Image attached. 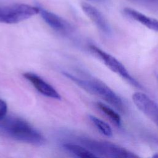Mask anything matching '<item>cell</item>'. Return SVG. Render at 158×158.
Here are the masks:
<instances>
[{"instance_id": "cell-1", "label": "cell", "mask_w": 158, "mask_h": 158, "mask_svg": "<svg viewBox=\"0 0 158 158\" xmlns=\"http://www.w3.org/2000/svg\"><path fill=\"white\" fill-rule=\"evenodd\" d=\"M0 133L13 139L36 146L45 144L43 135L25 120L14 116L5 117L0 121Z\"/></svg>"}, {"instance_id": "cell-2", "label": "cell", "mask_w": 158, "mask_h": 158, "mask_svg": "<svg viewBox=\"0 0 158 158\" xmlns=\"http://www.w3.org/2000/svg\"><path fill=\"white\" fill-rule=\"evenodd\" d=\"M63 73L80 87L101 98L116 110L120 112L125 111V104L121 98L102 81L93 78L78 77L68 72H63Z\"/></svg>"}, {"instance_id": "cell-3", "label": "cell", "mask_w": 158, "mask_h": 158, "mask_svg": "<svg viewBox=\"0 0 158 158\" xmlns=\"http://www.w3.org/2000/svg\"><path fill=\"white\" fill-rule=\"evenodd\" d=\"M80 144L87 148L96 156L110 158H132L138 156L133 152L115 144L103 141H98L87 137H78Z\"/></svg>"}, {"instance_id": "cell-4", "label": "cell", "mask_w": 158, "mask_h": 158, "mask_svg": "<svg viewBox=\"0 0 158 158\" xmlns=\"http://www.w3.org/2000/svg\"><path fill=\"white\" fill-rule=\"evenodd\" d=\"M38 6H33L23 3L0 6V23H17L39 14Z\"/></svg>"}, {"instance_id": "cell-5", "label": "cell", "mask_w": 158, "mask_h": 158, "mask_svg": "<svg viewBox=\"0 0 158 158\" xmlns=\"http://www.w3.org/2000/svg\"><path fill=\"white\" fill-rule=\"evenodd\" d=\"M89 49L113 72L119 75L131 86L139 89L143 88V86L131 75L125 67L115 57L94 45H91Z\"/></svg>"}, {"instance_id": "cell-6", "label": "cell", "mask_w": 158, "mask_h": 158, "mask_svg": "<svg viewBox=\"0 0 158 158\" xmlns=\"http://www.w3.org/2000/svg\"><path fill=\"white\" fill-rule=\"evenodd\" d=\"M132 100L136 107L158 127V104L142 92H135Z\"/></svg>"}, {"instance_id": "cell-7", "label": "cell", "mask_w": 158, "mask_h": 158, "mask_svg": "<svg viewBox=\"0 0 158 158\" xmlns=\"http://www.w3.org/2000/svg\"><path fill=\"white\" fill-rule=\"evenodd\" d=\"M40 12L44 21L53 30L62 34H70L74 31L73 27L62 17L38 6Z\"/></svg>"}, {"instance_id": "cell-8", "label": "cell", "mask_w": 158, "mask_h": 158, "mask_svg": "<svg viewBox=\"0 0 158 158\" xmlns=\"http://www.w3.org/2000/svg\"><path fill=\"white\" fill-rule=\"evenodd\" d=\"M23 75L41 94L55 99H61V96L55 88L37 74L32 72H26Z\"/></svg>"}, {"instance_id": "cell-9", "label": "cell", "mask_w": 158, "mask_h": 158, "mask_svg": "<svg viewBox=\"0 0 158 158\" xmlns=\"http://www.w3.org/2000/svg\"><path fill=\"white\" fill-rule=\"evenodd\" d=\"M81 7L84 13L100 31L106 35H110L111 28L110 25L103 14L98 9L86 2L81 3Z\"/></svg>"}, {"instance_id": "cell-10", "label": "cell", "mask_w": 158, "mask_h": 158, "mask_svg": "<svg viewBox=\"0 0 158 158\" xmlns=\"http://www.w3.org/2000/svg\"><path fill=\"white\" fill-rule=\"evenodd\" d=\"M123 12L127 17L140 23L152 30L158 32V20L148 17L135 9L128 7L124 8Z\"/></svg>"}, {"instance_id": "cell-11", "label": "cell", "mask_w": 158, "mask_h": 158, "mask_svg": "<svg viewBox=\"0 0 158 158\" xmlns=\"http://www.w3.org/2000/svg\"><path fill=\"white\" fill-rule=\"evenodd\" d=\"M62 147L66 151L76 157L81 158L97 157L95 154L80 144H77L71 143H65L62 144Z\"/></svg>"}, {"instance_id": "cell-12", "label": "cell", "mask_w": 158, "mask_h": 158, "mask_svg": "<svg viewBox=\"0 0 158 158\" xmlns=\"http://www.w3.org/2000/svg\"><path fill=\"white\" fill-rule=\"evenodd\" d=\"M97 107L102 111L115 125L120 127L122 125V120L120 115L110 106L98 102H97Z\"/></svg>"}, {"instance_id": "cell-13", "label": "cell", "mask_w": 158, "mask_h": 158, "mask_svg": "<svg viewBox=\"0 0 158 158\" xmlns=\"http://www.w3.org/2000/svg\"><path fill=\"white\" fill-rule=\"evenodd\" d=\"M89 118L102 135L107 137H110L112 136V130L110 127L104 121L91 115H89Z\"/></svg>"}, {"instance_id": "cell-14", "label": "cell", "mask_w": 158, "mask_h": 158, "mask_svg": "<svg viewBox=\"0 0 158 158\" xmlns=\"http://www.w3.org/2000/svg\"><path fill=\"white\" fill-rule=\"evenodd\" d=\"M7 111V106L6 102L0 99V121L6 116Z\"/></svg>"}, {"instance_id": "cell-15", "label": "cell", "mask_w": 158, "mask_h": 158, "mask_svg": "<svg viewBox=\"0 0 158 158\" xmlns=\"http://www.w3.org/2000/svg\"><path fill=\"white\" fill-rule=\"evenodd\" d=\"M150 139L152 143H153L154 144H155L157 147H158V138L156 136H151Z\"/></svg>"}, {"instance_id": "cell-16", "label": "cell", "mask_w": 158, "mask_h": 158, "mask_svg": "<svg viewBox=\"0 0 158 158\" xmlns=\"http://www.w3.org/2000/svg\"><path fill=\"white\" fill-rule=\"evenodd\" d=\"M91 1H94V2H100V3H104L107 2V0H89Z\"/></svg>"}, {"instance_id": "cell-17", "label": "cell", "mask_w": 158, "mask_h": 158, "mask_svg": "<svg viewBox=\"0 0 158 158\" xmlns=\"http://www.w3.org/2000/svg\"><path fill=\"white\" fill-rule=\"evenodd\" d=\"M138 1H152V2L158 1V0H138Z\"/></svg>"}, {"instance_id": "cell-18", "label": "cell", "mask_w": 158, "mask_h": 158, "mask_svg": "<svg viewBox=\"0 0 158 158\" xmlns=\"http://www.w3.org/2000/svg\"><path fill=\"white\" fill-rule=\"evenodd\" d=\"M152 157H158V154H156L154 155Z\"/></svg>"}, {"instance_id": "cell-19", "label": "cell", "mask_w": 158, "mask_h": 158, "mask_svg": "<svg viewBox=\"0 0 158 158\" xmlns=\"http://www.w3.org/2000/svg\"><path fill=\"white\" fill-rule=\"evenodd\" d=\"M156 79H157V81H158V73H156Z\"/></svg>"}]
</instances>
